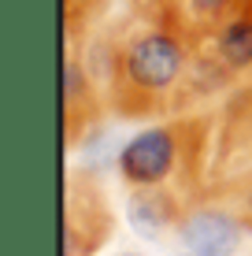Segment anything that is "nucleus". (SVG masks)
<instances>
[{"label":"nucleus","instance_id":"obj_1","mask_svg":"<svg viewBox=\"0 0 252 256\" xmlns=\"http://www.w3.org/2000/svg\"><path fill=\"white\" fill-rule=\"evenodd\" d=\"M82 60L108 93L111 116L123 122L186 116L201 100L227 96L238 86L215 56L182 41L137 4L119 26L104 34L93 30Z\"/></svg>","mask_w":252,"mask_h":256},{"label":"nucleus","instance_id":"obj_2","mask_svg":"<svg viewBox=\"0 0 252 256\" xmlns=\"http://www.w3.org/2000/svg\"><path fill=\"white\" fill-rule=\"evenodd\" d=\"M208 145H212V112L160 119L141 126L115 152V174L130 186H163L178 193L186 208L204 197L208 186Z\"/></svg>","mask_w":252,"mask_h":256},{"label":"nucleus","instance_id":"obj_3","mask_svg":"<svg viewBox=\"0 0 252 256\" xmlns=\"http://www.w3.org/2000/svg\"><path fill=\"white\" fill-rule=\"evenodd\" d=\"M204 197L230 204L252 230V74L212 108Z\"/></svg>","mask_w":252,"mask_h":256},{"label":"nucleus","instance_id":"obj_4","mask_svg":"<svg viewBox=\"0 0 252 256\" xmlns=\"http://www.w3.org/2000/svg\"><path fill=\"white\" fill-rule=\"evenodd\" d=\"M115 234V208L97 167H71L63 178V256H97Z\"/></svg>","mask_w":252,"mask_h":256},{"label":"nucleus","instance_id":"obj_5","mask_svg":"<svg viewBox=\"0 0 252 256\" xmlns=\"http://www.w3.org/2000/svg\"><path fill=\"white\" fill-rule=\"evenodd\" d=\"M104 112L108 108V93L85 67L82 52L63 45V145L74 152L97 126H104Z\"/></svg>","mask_w":252,"mask_h":256},{"label":"nucleus","instance_id":"obj_6","mask_svg":"<svg viewBox=\"0 0 252 256\" xmlns=\"http://www.w3.org/2000/svg\"><path fill=\"white\" fill-rule=\"evenodd\" d=\"M249 234L252 230L245 226V219L215 197L193 200V204L182 212V223L175 230V238L189 252H204V256H238L241 242Z\"/></svg>","mask_w":252,"mask_h":256},{"label":"nucleus","instance_id":"obj_7","mask_svg":"<svg viewBox=\"0 0 252 256\" xmlns=\"http://www.w3.org/2000/svg\"><path fill=\"white\" fill-rule=\"evenodd\" d=\"M156 22L175 30L193 48H204L215 34L241 12L245 0H130Z\"/></svg>","mask_w":252,"mask_h":256},{"label":"nucleus","instance_id":"obj_8","mask_svg":"<svg viewBox=\"0 0 252 256\" xmlns=\"http://www.w3.org/2000/svg\"><path fill=\"white\" fill-rule=\"evenodd\" d=\"M182 212H186V200L178 193L163 190V186H130L123 197V216L126 226L134 230L141 242H167L175 238Z\"/></svg>","mask_w":252,"mask_h":256},{"label":"nucleus","instance_id":"obj_9","mask_svg":"<svg viewBox=\"0 0 252 256\" xmlns=\"http://www.w3.org/2000/svg\"><path fill=\"white\" fill-rule=\"evenodd\" d=\"M204 52L219 60L238 82L245 74H252V0L241 4V12L234 15V19L223 26L212 41H208Z\"/></svg>","mask_w":252,"mask_h":256},{"label":"nucleus","instance_id":"obj_10","mask_svg":"<svg viewBox=\"0 0 252 256\" xmlns=\"http://www.w3.org/2000/svg\"><path fill=\"white\" fill-rule=\"evenodd\" d=\"M182 256H204V252H189V249H186V252H182Z\"/></svg>","mask_w":252,"mask_h":256},{"label":"nucleus","instance_id":"obj_11","mask_svg":"<svg viewBox=\"0 0 252 256\" xmlns=\"http://www.w3.org/2000/svg\"><path fill=\"white\" fill-rule=\"evenodd\" d=\"M119 256H145V252H119Z\"/></svg>","mask_w":252,"mask_h":256}]
</instances>
